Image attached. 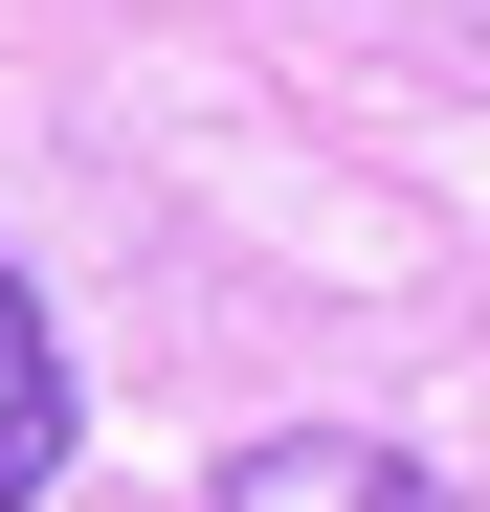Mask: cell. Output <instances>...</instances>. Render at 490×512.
Here are the masks:
<instances>
[{"mask_svg":"<svg viewBox=\"0 0 490 512\" xmlns=\"http://www.w3.org/2000/svg\"><path fill=\"white\" fill-rule=\"evenodd\" d=\"M67 423H90V379H67V334L23 290V245H0V512H45L67 490Z\"/></svg>","mask_w":490,"mask_h":512,"instance_id":"7a4b0ae2","label":"cell"},{"mask_svg":"<svg viewBox=\"0 0 490 512\" xmlns=\"http://www.w3.org/2000/svg\"><path fill=\"white\" fill-rule=\"evenodd\" d=\"M201 512H468V490H446L424 446H379V423H268Z\"/></svg>","mask_w":490,"mask_h":512,"instance_id":"6da1fadb","label":"cell"}]
</instances>
